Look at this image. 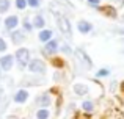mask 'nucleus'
<instances>
[{"label": "nucleus", "instance_id": "393cba45", "mask_svg": "<svg viewBox=\"0 0 124 119\" xmlns=\"http://www.w3.org/2000/svg\"><path fill=\"white\" fill-rule=\"evenodd\" d=\"M27 5L31 8H38V6H41V0H27Z\"/></svg>", "mask_w": 124, "mask_h": 119}, {"label": "nucleus", "instance_id": "cd10ccee", "mask_svg": "<svg viewBox=\"0 0 124 119\" xmlns=\"http://www.w3.org/2000/svg\"><path fill=\"white\" fill-rule=\"evenodd\" d=\"M2 99H3V89L0 88V104H2Z\"/></svg>", "mask_w": 124, "mask_h": 119}, {"label": "nucleus", "instance_id": "f257e3e1", "mask_svg": "<svg viewBox=\"0 0 124 119\" xmlns=\"http://www.w3.org/2000/svg\"><path fill=\"white\" fill-rule=\"evenodd\" d=\"M54 16H55V22H57L58 30L61 31V35L66 36L68 39H72V25H71L69 19L66 16H63L61 13H57V11L54 13Z\"/></svg>", "mask_w": 124, "mask_h": 119}, {"label": "nucleus", "instance_id": "423d86ee", "mask_svg": "<svg viewBox=\"0 0 124 119\" xmlns=\"http://www.w3.org/2000/svg\"><path fill=\"white\" fill-rule=\"evenodd\" d=\"M93 24H91L90 21H86V19H80L79 22H77V30H79V33L82 35H90L91 31H93Z\"/></svg>", "mask_w": 124, "mask_h": 119}, {"label": "nucleus", "instance_id": "c85d7f7f", "mask_svg": "<svg viewBox=\"0 0 124 119\" xmlns=\"http://www.w3.org/2000/svg\"><path fill=\"white\" fill-rule=\"evenodd\" d=\"M112 2H115V3H124V0H112Z\"/></svg>", "mask_w": 124, "mask_h": 119}, {"label": "nucleus", "instance_id": "f03ea898", "mask_svg": "<svg viewBox=\"0 0 124 119\" xmlns=\"http://www.w3.org/2000/svg\"><path fill=\"white\" fill-rule=\"evenodd\" d=\"M14 60L17 61V64H19V67L21 69H25V67L28 66V63H30V50L28 49H25V47H21V49H17L16 50V53H14Z\"/></svg>", "mask_w": 124, "mask_h": 119}, {"label": "nucleus", "instance_id": "9d476101", "mask_svg": "<svg viewBox=\"0 0 124 119\" xmlns=\"http://www.w3.org/2000/svg\"><path fill=\"white\" fill-rule=\"evenodd\" d=\"M28 99V91L27 89H17V91L14 92V96H13V100L16 102V104H25Z\"/></svg>", "mask_w": 124, "mask_h": 119}, {"label": "nucleus", "instance_id": "39448f33", "mask_svg": "<svg viewBox=\"0 0 124 119\" xmlns=\"http://www.w3.org/2000/svg\"><path fill=\"white\" fill-rule=\"evenodd\" d=\"M13 66H14V56H13V55L0 56V69H2V70L8 72V70L13 69Z\"/></svg>", "mask_w": 124, "mask_h": 119}, {"label": "nucleus", "instance_id": "aec40b11", "mask_svg": "<svg viewBox=\"0 0 124 119\" xmlns=\"http://www.w3.org/2000/svg\"><path fill=\"white\" fill-rule=\"evenodd\" d=\"M110 74H112V70H110L108 67H102V69H99L96 72V77L97 78H104V77H108Z\"/></svg>", "mask_w": 124, "mask_h": 119}, {"label": "nucleus", "instance_id": "0eeeda50", "mask_svg": "<svg viewBox=\"0 0 124 119\" xmlns=\"http://www.w3.org/2000/svg\"><path fill=\"white\" fill-rule=\"evenodd\" d=\"M58 50H60V44H58L57 39H50V41H47V42H46L44 52L47 53V55H55Z\"/></svg>", "mask_w": 124, "mask_h": 119}, {"label": "nucleus", "instance_id": "7ed1b4c3", "mask_svg": "<svg viewBox=\"0 0 124 119\" xmlns=\"http://www.w3.org/2000/svg\"><path fill=\"white\" fill-rule=\"evenodd\" d=\"M27 69L30 70L31 74H46V70H47V67H46V63L42 60L39 58H33V60H30V63H28V66H27Z\"/></svg>", "mask_w": 124, "mask_h": 119}, {"label": "nucleus", "instance_id": "473e14b6", "mask_svg": "<svg viewBox=\"0 0 124 119\" xmlns=\"http://www.w3.org/2000/svg\"><path fill=\"white\" fill-rule=\"evenodd\" d=\"M0 74H2V69H0Z\"/></svg>", "mask_w": 124, "mask_h": 119}, {"label": "nucleus", "instance_id": "20e7f679", "mask_svg": "<svg viewBox=\"0 0 124 119\" xmlns=\"http://www.w3.org/2000/svg\"><path fill=\"white\" fill-rule=\"evenodd\" d=\"M76 55H77V58H79V61L83 64L85 69H91V67H93V61H91V58L88 56V53L85 52L83 49H80V47H79V49L76 50Z\"/></svg>", "mask_w": 124, "mask_h": 119}, {"label": "nucleus", "instance_id": "2f4dec72", "mask_svg": "<svg viewBox=\"0 0 124 119\" xmlns=\"http://www.w3.org/2000/svg\"><path fill=\"white\" fill-rule=\"evenodd\" d=\"M121 41H123V44H124V36H123V39H121Z\"/></svg>", "mask_w": 124, "mask_h": 119}, {"label": "nucleus", "instance_id": "6e6552de", "mask_svg": "<svg viewBox=\"0 0 124 119\" xmlns=\"http://www.w3.org/2000/svg\"><path fill=\"white\" fill-rule=\"evenodd\" d=\"M3 25H5V28L9 30V31L16 30L17 25H19V17L17 16H8V17H5V21H3Z\"/></svg>", "mask_w": 124, "mask_h": 119}, {"label": "nucleus", "instance_id": "1a4fd4ad", "mask_svg": "<svg viewBox=\"0 0 124 119\" xmlns=\"http://www.w3.org/2000/svg\"><path fill=\"white\" fill-rule=\"evenodd\" d=\"M11 41L13 44H16V46H19V44L25 42V31L24 30H13L11 31Z\"/></svg>", "mask_w": 124, "mask_h": 119}, {"label": "nucleus", "instance_id": "a878e982", "mask_svg": "<svg viewBox=\"0 0 124 119\" xmlns=\"http://www.w3.org/2000/svg\"><path fill=\"white\" fill-rule=\"evenodd\" d=\"M6 49H8V44H6L5 39L0 36V53H2V52H6Z\"/></svg>", "mask_w": 124, "mask_h": 119}, {"label": "nucleus", "instance_id": "bb28decb", "mask_svg": "<svg viewBox=\"0 0 124 119\" xmlns=\"http://www.w3.org/2000/svg\"><path fill=\"white\" fill-rule=\"evenodd\" d=\"M115 33L123 35V36H124V27H123V28H116V30H115Z\"/></svg>", "mask_w": 124, "mask_h": 119}, {"label": "nucleus", "instance_id": "6ab92c4d", "mask_svg": "<svg viewBox=\"0 0 124 119\" xmlns=\"http://www.w3.org/2000/svg\"><path fill=\"white\" fill-rule=\"evenodd\" d=\"M49 116H50V113L47 108H39L36 111V119H49Z\"/></svg>", "mask_w": 124, "mask_h": 119}, {"label": "nucleus", "instance_id": "9b49d317", "mask_svg": "<svg viewBox=\"0 0 124 119\" xmlns=\"http://www.w3.org/2000/svg\"><path fill=\"white\" fill-rule=\"evenodd\" d=\"M72 91H74L76 96L83 97V96H86L88 92H90V88H88V85H85V83H76V85L72 86Z\"/></svg>", "mask_w": 124, "mask_h": 119}, {"label": "nucleus", "instance_id": "7c9ffc66", "mask_svg": "<svg viewBox=\"0 0 124 119\" xmlns=\"http://www.w3.org/2000/svg\"><path fill=\"white\" fill-rule=\"evenodd\" d=\"M121 24H124V14L121 16Z\"/></svg>", "mask_w": 124, "mask_h": 119}, {"label": "nucleus", "instance_id": "ddd939ff", "mask_svg": "<svg viewBox=\"0 0 124 119\" xmlns=\"http://www.w3.org/2000/svg\"><path fill=\"white\" fill-rule=\"evenodd\" d=\"M52 38H54V31L52 30H47V28H42L39 31V35H38V39H39V42H47V41H50Z\"/></svg>", "mask_w": 124, "mask_h": 119}, {"label": "nucleus", "instance_id": "f8f14e48", "mask_svg": "<svg viewBox=\"0 0 124 119\" xmlns=\"http://www.w3.org/2000/svg\"><path fill=\"white\" fill-rule=\"evenodd\" d=\"M50 104H52V99H50V96H49L47 92H44V94H39V96L36 97V105H38V107H41V108L49 107Z\"/></svg>", "mask_w": 124, "mask_h": 119}, {"label": "nucleus", "instance_id": "5701e85b", "mask_svg": "<svg viewBox=\"0 0 124 119\" xmlns=\"http://www.w3.org/2000/svg\"><path fill=\"white\" fill-rule=\"evenodd\" d=\"M60 50L63 53H66V55H71V53H72V49L69 47V44H63V46L60 47Z\"/></svg>", "mask_w": 124, "mask_h": 119}, {"label": "nucleus", "instance_id": "f3484780", "mask_svg": "<svg viewBox=\"0 0 124 119\" xmlns=\"http://www.w3.org/2000/svg\"><path fill=\"white\" fill-rule=\"evenodd\" d=\"M11 8V0H0V14H5Z\"/></svg>", "mask_w": 124, "mask_h": 119}, {"label": "nucleus", "instance_id": "412c9836", "mask_svg": "<svg viewBox=\"0 0 124 119\" xmlns=\"http://www.w3.org/2000/svg\"><path fill=\"white\" fill-rule=\"evenodd\" d=\"M22 27H24V31H27V33H30V31L33 30V24H31L30 21H27V19H24V22H22Z\"/></svg>", "mask_w": 124, "mask_h": 119}, {"label": "nucleus", "instance_id": "b1692460", "mask_svg": "<svg viewBox=\"0 0 124 119\" xmlns=\"http://www.w3.org/2000/svg\"><path fill=\"white\" fill-rule=\"evenodd\" d=\"M86 3L91 8H99L101 6V0H86Z\"/></svg>", "mask_w": 124, "mask_h": 119}, {"label": "nucleus", "instance_id": "4be33fe9", "mask_svg": "<svg viewBox=\"0 0 124 119\" xmlns=\"http://www.w3.org/2000/svg\"><path fill=\"white\" fill-rule=\"evenodd\" d=\"M14 5H16L17 9H25L27 8V0H16Z\"/></svg>", "mask_w": 124, "mask_h": 119}, {"label": "nucleus", "instance_id": "2eb2a0df", "mask_svg": "<svg viewBox=\"0 0 124 119\" xmlns=\"http://www.w3.org/2000/svg\"><path fill=\"white\" fill-rule=\"evenodd\" d=\"M99 9H101V11H102L104 14L107 16V17H112V19H115L116 16H118V14H116V9L113 8V6H102V8L99 6Z\"/></svg>", "mask_w": 124, "mask_h": 119}, {"label": "nucleus", "instance_id": "c756f323", "mask_svg": "<svg viewBox=\"0 0 124 119\" xmlns=\"http://www.w3.org/2000/svg\"><path fill=\"white\" fill-rule=\"evenodd\" d=\"M6 119H19V118H16V116H8Z\"/></svg>", "mask_w": 124, "mask_h": 119}, {"label": "nucleus", "instance_id": "a211bd4d", "mask_svg": "<svg viewBox=\"0 0 124 119\" xmlns=\"http://www.w3.org/2000/svg\"><path fill=\"white\" fill-rule=\"evenodd\" d=\"M82 110L86 111V113H93V110H94V102L93 100H83L82 102Z\"/></svg>", "mask_w": 124, "mask_h": 119}, {"label": "nucleus", "instance_id": "dca6fc26", "mask_svg": "<svg viewBox=\"0 0 124 119\" xmlns=\"http://www.w3.org/2000/svg\"><path fill=\"white\" fill-rule=\"evenodd\" d=\"M46 80L44 78H31V77H28V78H24V82H22V85H28V86H36L39 85V83H44Z\"/></svg>", "mask_w": 124, "mask_h": 119}, {"label": "nucleus", "instance_id": "4468645a", "mask_svg": "<svg viewBox=\"0 0 124 119\" xmlns=\"http://www.w3.org/2000/svg\"><path fill=\"white\" fill-rule=\"evenodd\" d=\"M31 24H33V28H39V30H42V28L46 27V19L42 17L41 14H36L33 17V22H31Z\"/></svg>", "mask_w": 124, "mask_h": 119}]
</instances>
